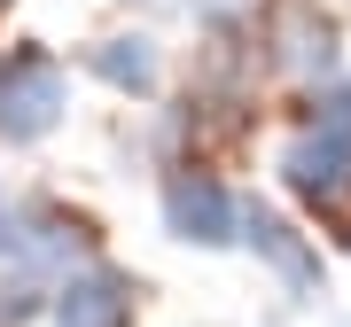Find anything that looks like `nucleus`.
<instances>
[{"label":"nucleus","mask_w":351,"mask_h":327,"mask_svg":"<svg viewBox=\"0 0 351 327\" xmlns=\"http://www.w3.org/2000/svg\"><path fill=\"white\" fill-rule=\"evenodd\" d=\"M55 117H63V70H55V55H39V47L8 55L0 63V133L39 140Z\"/></svg>","instance_id":"obj_1"},{"label":"nucleus","mask_w":351,"mask_h":327,"mask_svg":"<svg viewBox=\"0 0 351 327\" xmlns=\"http://www.w3.org/2000/svg\"><path fill=\"white\" fill-rule=\"evenodd\" d=\"M164 218H172L180 241H203V250H219V241L242 234V202L226 195L211 172H172L164 179Z\"/></svg>","instance_id":"obj_2"},{"label":"nucleus","mask_w":351,"mask_h":327,"mask_svg":"<svg viewBox=\"0 0 351 327\" xmlns=\"http://www.w3.org/2000/svg\"><path fill=\"white\" fill-rule=\"evenodd\" d=\"M281 179L297 187L304 202H320V211H336V202H351V140L336 133H304V140H289V156H281Z\"/></svg>","instance_id":"obj_3"},{"label":"nucleus","mask_w":351,"mask_h":327,"mask_svg":"<svg viewBox=\"0 0 351 327\" xmlns=\"http://www.w3.org/2000/svg\"><path fill=\"white\" fill-rule=\"evenodd\" d=\"M55 327H133V280L110 265L55 280Z\"/></svg>","instance_id":"obj_4"},{"label":"nucleus","mask_w":351,"mask_h":327,"mask_svg":"<svg viewBox=\"0 0 351 327\" xmlns=\"http://www.w3.org/2000/svg\"><path fill=\"white\" fill-rule=\"evenodd\" d=\"M242 241H250V250L281 273V289L297 296V304H313V296H320V250H313L297 226H281L274 211H258V202H250V211H242Z\"/></svg>","instance_id":"obj_5"},{"label":"nucleus","mask_w":351,"mask_h":327,"mask_svg":"<svg viewBox=\"0 0 351 327\" xmlns=\"http://www.w3.org/2000/svg\"><path fill=\"white\" fill-rule=\"evenodd\" d=\"M86 63L110 78L117 94H149V86H156V39H101Z\"/></svg>","instance_id":"obj_6"},{"label":"nucleus","mask_w":351,"mask_h":327,"mask_svg":"<svg viewBox=\"0 0 351 327\" xmlns=\"http://www.w3.org/2000/svg\"><path fill=\"white\" fill-rule=\"evenodd\" d=\"M313 125L336 133V140H351V86H328V94L313 101Z\"/></svg>","instance_id":"obj_7"},{"label":"nucleus","mask_w":351,"mask_h":327,"mask_svg":"<svg viewBox=\"0 0 351 327\" xmlns=\"http://www.w3.org/2000/svg\"><path fill=\"white\" fill-rule=\"evenodd\" d=\"M250 8H258V0H195L203 24H234V16H250Z\"/></svg>","instance_id":"obj_8"},{"label":"nucleus","mask_w":351,"mask_h":327,"mask_svg":"<svg viewBox=\"0 0 351 327\" xmlns=\"http://www.w3.org/2000/svg\"><path fill=\"white\" fill-rule=\"evenodd\" d=\"M0 234H8V202H0Z\"/></svg>","instance_id":"obj_9"},{"label":"nucleus","mask_w":351,"mask_h":327,"mask_svg":"<svg viewBox=\"0 0 351 327\" xmlns=\"http://www.w3.org/2000/svg\"><path fill=\"white\" fill-rule=\"evenodd\" d=\"M343 327H351V319H343Z\"/></svg>","instance_id":"obj_10"}]
</instances>
